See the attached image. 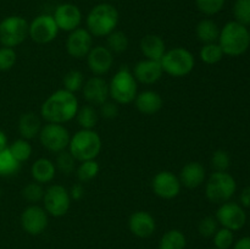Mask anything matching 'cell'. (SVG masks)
<instances>
[{
    "label": "cell",
    "instance_id": "277c9868",
    "mask_svg": "<svg viewBox=\"0 0 250 249\" xmlns=\"http://www.w3.org/2000/svg\"><path fill=\"white\" fill-rule=\"evenodd\" d=\"M67 150L78 161L95 160L102 151V138L94 129H82L71 136Z\"/></svg>",
    "mask_w": 250,
    "mask_h": 249
},
{
    "label": "cell",
    "instance_id": "9a60e30c",
    "mask_svg": "<svg viewBox=\"0 0 250 249\" xmlns=\"http://www.w3.org/2000/svg\"><path fill=\"white\" fill-rule=\"evenodd\" d=\"M66 51L73 59H84L93 48V36L87 28L78 27L75 31L70 32L66 39Z\"/></svg>",
    "mask_w": 250,
    "mask_h": 249
},
{
    "label": "cell",
    "instance_id": "f35d334b",
    "mask_svg": "<svg viewBox=\"0 0 250 249\" xmlns=\"http://www.w3.org/2000/svg\"><path fill=\"white\" fill-rule=\"evenodd\" d=\"M226 0H195L198 10L207 16H214L219 14L225 6Z\"/></svg>",
    "mask_w": 250,
    "mask_h": 249
},
{
    "label": "cell",
    "instance_id": "836d02e7",
    "mask_svg": "<svg viewBox=\"0 0 250 249\" xmlns=\"http://www.w3.org/2000/svg\"><path fill=\"white\" fill-rule=\"evenodd\" d=\"M76 163H77V160H76L72 156V154L66 149V150L58 153L55 163L54 164H55L56 170H59L61 173H63V175L68 176L76 171V167H77V166H76Z\"/></svg>",
    "mask_w": 250,
    "mask_h": 249
},
{
    "label": "cell",
    "instance_id": "e0dca14e",
    "mask_svg": "<svg viewBox=\"0 0 250 249\" xmlns=\"http://www.w3.org/2000/svg\"><path fill=\"white\" fill-rule=\"evenodd\" d=\"M83 98L89 105H102L110 98L109 83L102 76H93L88 78L82 88Z\"/></svg>",
    "mask_w": 250,
    "mask_h": 249
},
{
    "label": "cell",
    "instance_id": "ab89813d",
    "mask_svg": "<svg viewBox=\"0 0 250 249\" xmlns=\"http://www.w3.org/2000/svg\"><path fill=\"white\" fill-rule=\"evenodd\" d=\"M217 229H219V222H217L216 217L214 216L203 217L200 220L199 225H198V232L204 238H211V237H214Z\"/></svg>",
    "mask_w": 250,
    "mask_h": 249
},
{
    "label": "cell",
    "instance_id": "6da1fadb",
    "mask_svg": "<svg viewBox=\"0 0 250 249\" xmlns=\"http://www.w3.org/2000/svg\"><path fill=\"white\" fill-rule=\"evenodd\" d=\"M78 107L77 97L62 88L51 93L44 100L41 106V115L46 122L63 124L75 119Z\"/></svg>",
    "mask_w": 250,
    "mask_h": 249
},
{
    "label": "cell",
    "instance_id": "ee69618b",
    "mask_svg": "<svg viewBox=\"0 0 250 249\" xmlns=\"http://www.w3.org/2000/svg\"><path fill=\"white\" fill-rule=\"evenodd\" d=\"M68 193H70V197L72 200H81L83 197H84V187H83L82 183H76V185H73L72 187H71V189L68 190Z\"/></svg>",
    "mask_w": 250,
    "mask_h": 249
},
{
    "label": "cell",
    "instance_id": "bcb514c9",
    "mask_svg": "<svg viewBox=\"0 0 250 249\" xmlns=\"http://www.w3.org/2000/svg\"><path fill=\"white\" fill-rule=\"evenodd\" d=\"M241 203L243 207L250 208V186L246 187L241 193Z\"/></svg>",
    "mask_w": 250,
    "mask_h": 249
},
{
    "label": "cell",
    "instance_id": "4fadbf2b",
    "mask_svg": "<svg viewBox=\"0 0 250 249\" xmlns=\"http://www.w3.org/2000/svg\"><path fill=\"white\" fill-rule=\"evenodd\" d=\"M216 220L219 225L231 231H239L247 224V214L242 205L233 202L220 204L216 211Z\"/></svg>",
    "mask_w": 250,
    "mask_h": 249
},
{
    "label": "cell",
    "instance_id": "ba28073f",
    "mask_svg": "<svg viewBox=\"0 0 250 249\" xmlns=\"http://www.w3.org/2000/svg\"><path fill=\"white\" fill-rule=\"evenodd\" d=\"M28 27L29 23L22 16L5 17L0 21V44L7 48L19 46L28 37Z\"/></svg>",
    "mask_w": 250,
    "mask_h": 249
},
{
    "label": "cell",
    "instance_id": "30bf717a",
    "mask_svg": "<svg viewBox=\"0 0 250 249\" xmlns=\"http://www.w3.org/2000/svg\"><path fill=\"white\" fill-rule=\"evenodd\" d=\"M71 197L67 188L61 185H51L44 192L43 208L54 217L65 216L71 207Z\"/></svg>",
    "mask_w": 250,
    "mask_h": 249
},
{
    "label": "cell",
    "instance_id": "52a82bcc",
    "mask_svg": "<svg viewBox=\"0 0 250 249\" xmlns=\"http://www.w3.org/2000/svg\"><path fill=\"white\" fill-rule=\"evenodd\" d=\"M164 73L175 78L186 77L189 75L195 66V58L188 49L182 46L166 50L160 60Z\"/></svg>",
    "mask_w": 250,
    "mask_h": 249
},
{
    "label": "cell",
    "instance_id": "d590c367",
    "mask_svg": "<svg viewBox=\"0 0 250 249\" xmlns=\"http://www.w3.org/2000/svg\"><path fill=\"white\" fill-rule=\"evenodd\" d=\"M44 192L45 189L43 188V185L36 182H29L22 189V197L26 202L31 203V204H37V203L42 202L44 197Z\"/></svg>",
    "mask_w": 250,
    "mask_h": 249
},
{
    "label": "cell",
    "instance_id": "d6986e66",
    "mask_svg": "<svg viewBox=\"0 0 250 249\" xmlns=\"http://www.w3.org/2000/svg\"><path fill=\"white\" fill-rule=\"evenodd\" d=\"M132 73H133L137 82L150 85L158 82L163 77L164 71L160 61L143 59L134 65Z\"/></svg>",
    "mask_w": 250,
    "mask_h": 249
},
{
    "label": "cell",
    "instance_id": "7a4b0ae2",
    "mask_svg": "<svg viewBox=\"0 0 250 249\" xmlns=\"http://www.w3.org/2000/svg\"><path fill=\"white\" fill-rule=\"evenodd\" d=\"M219 45L221 46L225 55L241 56L250 46L248 27L238 23L237 21H229L220 29Z\"/></svg>",
    "mask_w": 250,
    "mask_h": 249
},
{
    "label": "cell",
    "instance_id": "f546056e",
    "mask_svg": "<svg viewBox=\"0 0 250 249\" xmlns=\"http://www.w3.org/2000/svg\"><path fill=\"white\" fill-rule=\"evenodd\" d=\"M129 41L126 33L122 31L115 29L114 32L106 37V48L111 51L112 54H121L128 49Z\"/></svg>",
    "mask_w": 250,
    "mask_h": 249
},
{
    "label": "cell",
    "instance_id": "74e56055",
    "mask_svg": "<svg viewBox=\"0 0 250 249\" xmlns=\"http://www.w3.org/2000/svg\"><path fill=\"white\" fill-rule=\"evenodd\" d=\"M214 239V246L217 249H229L234 244L233 231L229 228H219L216 233L212 237Z\"/></svg>",
    "mask_w": 250,
    "mask_h": 249
},
{
    "label": "cell",
    "instance_id": "7bdbcfd3",
    "mask_svg": "<svg viewBox=\"0 0 250 249\" xmlns=\"http://www.w3.org/2000/svg\"><path fill=\"white\" fill-rule=\"evenodd\" d=\"M100 115H102L104 119L112 120L115 117H117L119 115V106L115 102H105L104 104L100 105Z\"/></svg>",
    "mask_w": 250,
    "mask_h": 249
},
{
    "label": "cell",
    "instance_id": "44dd1931",
    "mask_svg": "<svg viewBox=\"0 0 250 249\" xmlns=\"http://www.w3.org/2000/svg\"><path fill=\"white\" fill-rule=\"evenodd\" d=\"M178 178L183 187L188 189H195L205 182L207 171L204 166L198 161H189L182 167Z\"/></svg>",
    "mask_w": 250,
    "mask_h": 249
},
{
    "label": "cell",
    "instance_id": "4316f807",
    "mask_svg": "<svg viewBox=\"0 0 250 249\" xmlns=\"http://www.w3.org/2000/svg\"><path fill=\"white\" fill-rule=\"evenodd\" d=\"M187 239L180 229H168L159 242V249H186Z\"/></svg>",
    "mask_w": 250,
    "mask_h": 249
},
{
    "label": "cell",
    "instance_id": "d6a6232c",
    "mask_svg": "<svg viewBox=\"0 0 250 249\" xmlns=\"http://www.w3.org/2000/svg\"><path fill=\"white\" fill-rule=\"evenodd\" d=\"M7 148H9V150L11 151L14 158L16 159L20 164L28 160L32 155V145L31 143H29V141H27V139H16V141L12 142Z\"/></svg>",
    "mask_w": 250,
    "mask_h": 249
},
{
    "label": "cell",
    "instance_id": "f6af8a7d",
    "mask_svg": "<svg viewBox=\"0 0 250 249\" xmlns=\"http://www.w3.org/2000/svg\"><path fill=\"white\" fill-rule=\"evenodd\" d=\"M232 247L233 249H250V237H242Z\"/></svg>",
    "mask_w": 250,
    "mask_h": 249
},
{
    "label": "cell",
    "instance_id": "b9f144b4",
    "mask_svg": "<svg viewBox=\"0 0 250 249\" xmlns=\"http://www.w3.org/2000/svg\"><path fill=\"white\" fill-rule=\"evenodd\" d=\"M229 164H231V156L226 150L219 149V150L214 151L211 156V166L215 171H222V172L227 171Z\"/></svg>",
    "mask_w": 250,
    "mask_h": 249
},
{
    "label": "cell",
    "instance_id": "60d3db41",
    "mask_svg": "<svg viewBox=\"0 0 250 249\" xmlns=\"http://www.w3.org/2000/svg\"><path fill=\"white\" fill-rule=\"evenodd\" d=\"M17 54L14 48H0V71H9L16 65Z\"/></svg>",
    "mask_w": 250,
    "mask_h": 249
},
{
    "label": "cell",
    "instance_id": "5b68a950",
    "mask_svg": "<svg viewBox=\"0 0 250 249\" xmlns=\"http://www.w3.org/2000/svg\"><path fill=\"white\" fill-rule=\"evenodd\" d=\"M109 94L112 102L119 105H128L138 94V82L127 67H121L109 83Z\"/></svg>",
    "mask_w": 250,
    "mask_h": 249
},
{
    "label": "cell",
    "instance_id": "e575fe53",
    "mask_svg": "<svg viewBox=\"0 0 250 249\" xmlns=\"http://www.w3.org/2000/svg\"><path fill=\"white\" fill-rule=\"evenodd\" d=\"M84 82V75L78 70L68 71L62 78L63 89L68 90V92L73 93V94L82 89Z\"/></svg>",
    "mask_w": 250,
    "mask_h": 249
},
{
    "label": "cell",
    "instance_id": "9c48e42d",
    "mask_svg": "<svg viewBox=\"0 0 250 249\" xmlns=\"http://www.w3.org/2000/svg\"><path fill=\"white\" fill-rule=\"evenodd\" d=\"M38 137L43 148L55 154L66 150L71 139L70 132L63 124L50 122H46V124L42 126Z\"/></svg>",
    "mask_w": 250,
    "mask_h": 249
},
{
    "label": "cell",
    "instance_id": "ffe728a7",
    "mask_svg": "<svg viewBox=\"0 0 250 249\" xmlns=\"http://www.w3.org/2000/svg\"><path fill=\"white\" fill-rule=\"evenodd\" d=\"M128 228L138 238H149L156 229L155 219L150 212L138 210L129 216Z\"/></svg>",
    "mask_w": 250,
    "mask_h": 249
},
{
    "label": "cell",
    "instance_id": "f907efd6",
    "mask_svg": "<svg viewBox=\"0 0 250 249\" xmlns=\"http://www.w3.org/2000/svg\"><path fill=\"white\" fill-rule=\"evenodd\" d=\"M212 249H217V248H212Z\"/></svg>",
    "mask_w": 250,
    "mask_h": 249
},
{
    "label": "cell",
    "instance_id": "83f0119b",
    "mask_svg": "<svg viewBox=\"0 0 250 249\" xmlns=\"http://www.w3.org/2000/svg\"><path fill=\"white\" fill-rule=\"evenodd\" d=\"M75 119L77 120L78 124H80L82 129H94V127L98 124L99 115H98L97 110H95L93 105L88 104L78 107V111L76 114Z\"/></svg>",
    "mask_w": 250,
    "mask_h": 249
},
{
    "label": "cell",
    "instance_id": "484cf974",
    "mask_svg": "<svg viewBox=\"0 0 250 249\" xmlns=\"http://www.w3.org/2000/svg\"><path fill=\"white\" fill-rule=\"evenodd\" d=\"M195 34L200 43H217L220 36V28L215 21L210 19H203L195 27Z\"/></svg>",
    "mask_w": 250,
    "mask_h": 249
},
{
    "label": "cell",
    "instance_id": "c3c4849f",
    "mask_svg": "<svg viewBox=\"0 0 250 249\" xmlns=\"http://www.w3.org/2000/svg\"><path fill=\"white\" fill-rule=\"evenodd\" d=\"M0 198H1V188H0Z\"/></svg>",
    "mask_w": 250,
    "mask_h": 249
},
{
    "label": "cell",
    "instance_id": "7dc6e473",
    "mask_svg": "<svg viewBox=\"0 0 250 249\" xmlns=\"http://www.w3.org/2000/svg\"><path fill=\"white\" fill-rule=\"evenodd\" d=\"M7 146H9V144H7L6 134H5L4 131H1V129H0V151H2L4 149H6Z\"/></svg>",
    "mask_w": 250,
    "mask_h": 249
},
{
    "label": "cell",
    "instance_id": "8fae6325",
    "mask_svg": "<svg viewBox=\"0 0 250 249\" xmlns=\"http://www.w3.org/2000/svg\"><path fill=\"white\" fill-rule=\"evenodd\" d=\"M59 28L53 15H39L34 17L28 27V37L37 44H48L58 37Z\"/></svg>",
    "mask_w": 250,
    "mask_h": 249
},
{
    "label": "cell",
    "instance_id": "8992f818",
    "mask_svg": "<svg viewBox=\"0 0 250 249\" xmlns=\"http://www.w3.org/2000/svg\"><path fill=\"white\" fill-rule=\"evenodd\" d=\"M237 190V182L227 171H214L205 183V195L214 204L229 202Z\"/></svg>",
    "mask_w": 250,
    "mask_h": 249
},
{
    "label": "cell",
    "instance_id": "8d00e7d4",
    "mask_svg": "<svg viewBox=\"0 0 250 249\" xmlns=\"http://www.w3.org/2000/svg\"><path fill=\"white\" fill-rule=\"evenodd\" d=\"M234 21L243 26H250V0H236L233 5Z\"/></svg>",
    "mask_w": 250,
    "mask_h": 249
},
{
    "label": "cell",
    "instance_id": "cb8c5ba5",
    "mask_svg": "<svg viewBox=\"0 0 250 249\" xmlns=\"http://www.w3.org/2000/svg\"><path fill=\"white\" fill-rule=\"evenodd\" d=\"M17 129L21 136V138L33 139L37 136H39V132L42 129V121L41 117L36 112H24L20 116L19 122H17Z\"/></svg>",
    "mask_w": 250,
    "mask_h": 249
},
{
    "label": "cell",
    "instance_id": "3957f363",
    "mask_svg": "<svg viewBox=\"0 0 250 249\" xmlns=\"http://www.w3.org/2000/svg\"><path fill=\"white\" fill-rule=\"evenodd\" d=\"M119 11L116 7L107 2H102L92 7L87 15V29L93 37H107L116 29L119 24Z\"/></svg>",
    "mask_w": 250,
    "mask_h": 249
},
{
    "label": "cell",
    "instance_id": "681fc988",
    "mask_svg": "<svg viewBox=\"0 0 250 249\" xmlns=\"http://www.w3.org/2000/svg\"><path fill=\"white\" fill-rule=\"evenodd\" d=\"M249 39H250V31H249Z\"/></svg>",
    "mask_w": 250,
    "mask_h": 249
},
{
    "label": "cell",
    "instance_id": "d4e9b609",
    "mask_svg": "<svg viewBox=\"0 0 250 249\" xmlns=\"http://www.w3.org/2000/svg\"><path fill=\"white\" fill-rule=\"evenodd\" d=\"M31 173L33 181H36V182L41 183V185L50 183L56 175L55 164L50 159L39 158L32 164Z\"/></svg>",
    "mask_w": 250,
    "mask_h": 249
},
{
    "label": "cell",
    "instance_id": "1f68e13d",
    "mask_svg": "<svg viewBox=\"0 0 250 249\" xmlns=\"http://www.w3.org/2000/svg\"><path fill=\"white\" fill-rule=\"evenodd\" d=\"M100 171V166L97 160H87L80 163V165L76 167V176L81 183H85L92 181L98 176Z\"/></svg>",
    "mask_w": 250,
    "mask_h": 249
},
{
    "label": "cell",
    "instance_id": "603a6c76",
    "mask_svg": "<svg viewBox=\"0 0 250 249\" xmlns=\"http://www.w3.org/2000/svg\"><path fill=\"white\" fill-rule=\"evenodd\" d=\"M139 48L144 55V59H149V60L160 61L164 54L166 53L165 42L158 34H146L141 39Z\"/></svg>",
    "mask_w": 250,
    "mask_h": 249
},
{
    "label": "cell",
    "instance_id": "ac0fdd59",
    "mask_svg": "<svg viewBox=\"0 0 250 249\" xmlns=\"http://www.w3.org/2000/svg\"><path fill=\"white\" fill-rule=\"evenodd\" d=\"M87 65L94 76H104L114 65V54L104 45L93 46L87 55Z\"/></svg>",
    "mask_w": 250,
    "mask_h": 249
},
{
    "label": "cell",
    "instance_id": "7402d4cb",
    "mask_svg": "<svg viewBox=\"0 0 250 249\" xmlns=\"http://www.w3.org/2000/svg\"><path fill=\"white\" fill-rule=\"evenodd\" d=\"M133 103L141 114L148 115V116L158 114L164 105L161 95L155 90L150 89L138 93Z\"/></svg>",
    "mask_w": 250,
    "mask_h": 249
},
{
    "label": "cell",
    "instance_id": "2e32d148",
    "mask_svg": "<svg viewBox=\"0 0 250 249\" xmlns=\"http://www.w3.org/2000/svg\"><path fill=\"white\" fill-rule=\"evenodd\" d=\"M54 21L56 22L59 31L72 32L81 26L82 22V11L80 7L71 2H63L56 6L53 14Z\"/></svg>",
    "mask_w": 250,
    "mask_h": 249
},
{
    "label": "cell",
    "instance_id": "7c38bea8",
    "mask_svg": "<svg viewBox=\"0 0 250 249\" xmlns=\"http://www.w3.org/2000/svg\"><path fill=\"white\" fill-rule=\"evenodd\" d=\"M49 225V215L43 207L31 204L21 214V226L26 233L38 236L46 229Z\"/></svg>",
    "mask_w": 250,
    "mask_h": 249
},
{
    "label": "cell",
    "instance_id": "f1b7e54d",
    "mask_svg": "<svg viewBox=\"0 0 250 249\" xmlns=\"http://www.w3.org/2000/svg\"><path fill=\"white\" fill-rule=\"evenodd\" d=\"M224 51L219 43H209L203 44V46L199 50V58L207 65H215L220 62L224 58Z\"/></svg>",
    "mask_w": 250,
    "mask_h": 249
},
{
    "label": "cell",
    "instance_id": "5bb4252c",
    "mask_svg": "<svg viewBox=\"0 0 250 249\" xmlns=\"http://www.w3.org/2000/svg\"><path fill=\"white\" fill-rule=\"evenodd\" d=\"M180 178L171 171H160L154 176L151 181V188L156 197L161 199H173L181 192Z\"/></svg>",
    "mask_w": 250,
    "mask_h": 249
},
{
    "label": "cell",
    "instance_id": "4dcf8cb0",
    "mask_svg": "<svg viewBox=\"0 0 250 249\" xmlns=\"http://www.w3.org/2000/svg\"><path fill=\"white\" fill-rule=\"evenodd\" d=\"M21 167V164L14 158L9 148L0 151V176L1 177H9L15 175Z\"/></svg>",
    "mask_w": 250,
    "mask_h": 249
}]
</instances>
